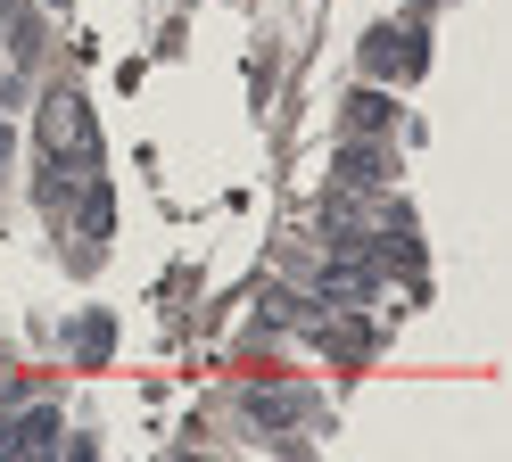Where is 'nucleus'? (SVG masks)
<instances>
[{"mask_svg":"<svg viewBox=\"0 0 512 462\" xmlns=\"http://www.w3.org/2000/svg\"><path fill=\"white\" fill-rule=\"evenodd\" d=\"M42 149L75 157L83 174H91V157H100V141H91V116H83V99H50V116H42Z\"/></svg>","mask_w":512,"mask_h":462,"instance_id":"f257e3e1","label":"nucleus"}]
</instances>
